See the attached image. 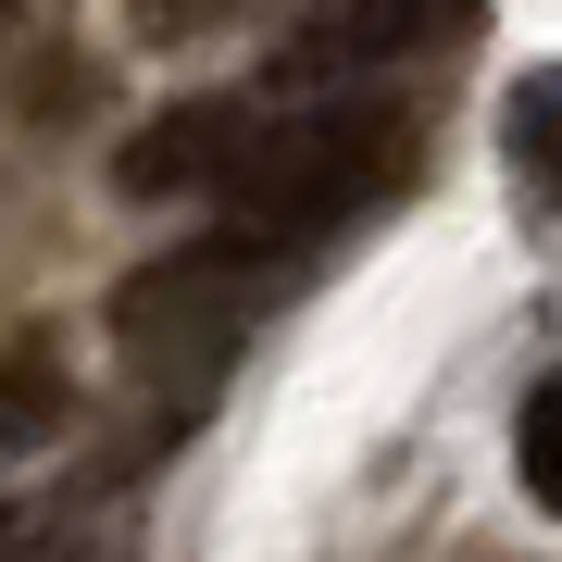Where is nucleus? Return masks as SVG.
<instances>
[{
  "instance_id": "obj_1",
  "label": "nucleus",
  "mask_w": 562,
  "mask_h": 562,
  "mask_svg": "<svg viewBox=\"0 0 562 562\" xmlns=\"http://www.w3.org/2000/svg\"><path fill=\"white\" fill-rule=\"evenodd\" d=\"M301 276H313V250L301 238H262V225H213V238L138 262V276L113 288L125 387H138L162 425H188L225 375H238V350L262 338V313H276Z\"/></svg>"
},
{
  "instance_id": "obj_2",
  "label": "nucleus",
  "mask_w": 562,
  "mask_h": 562,
  "mask_svg": "<svg viewBox=\"0 0 562 562\" xmlns=\"http://www.w3.org/2000/svg\"><path fill=\"white\" fill-rule=\"evenodd\" d=\"M413 176V113L401 101H313L250 125L238 176H225V225H262V238L325 250L338 225H362L387 188Z\"/></svg>"
},
{
  "instance_id": "obj_3",
  "label": "nucleus",
  "mask_w": 562,
  "mask_h": 562,
  "mask_svg": "<svg viewBox=\"0 0 562 562\" xmlns=\"http://www.w3.org/2000/svg\"><path fill=\"white\" fill-rule=\"evenodd\" d=\"M475 25V0H301V38H288V76H375V63L450 50Z\"/></svg>"
},
{
  "instance_id": "obj_4",
  "label": "nucleus",
  "mask_w": 562,
  "mask_h": 562,
  "mask_svg": "<svg viewBox=\"0 0 562 562\" xmlns=\"http://www.w3.org/2000/svg\"><path fill=\"white\" fill-rule=\"evenodd\" d=\"M250 125H262L250 101H176L162 125H138V138L113 150V188H125V201H225Z\"/></svg>"
},
{
  "instance_id": "obj_5",
  "label": "nucleus",
  "mask_w": 562,
  "mask_h": 562,
  "mask_svg": "<svg viewBox=\"0 0 562 562\" xmlns=\"http://www.w3.org/2000/svg\"><path fill=\"white\" fill-rule=\"evenodd\" d=\"M0 562H125V501L88 475L0 501Z\"/></svg>"
},
{
  "instance_id": "obj_6",
  "label": "nucleus",
  "mask_w": 562,
  "mask_h": 562,
  "mask_svg": "<svg viewBox=\"0 0 562 562\" xmlns=\"http://www.w3.org/2000/svg\"><path fill=\"white\" fill-rule=\"evenodd\" d=\"M501 125H513V162H525V188L562 213V63H538V76L501 101Z\"/></svg>"
},
{
  "instance_id": "obj_7",
  "label": "nucleus",
  "mask_w": 562,
  "mask_h": 562,
  "mask_svg": "<svg viewBox=\"0 0 562 562\" xmlns=\"http://www.w3.org/2000/svg\"><path fill=\"white\" fill-rule=\"evenodd\" d=\"M513 475H525L538 513H562V375L525 387V413H513Z\"/></svg>"
},
{
  "instance_id": "obj_8",
  "label": "nucleus",
  "mask_w": 562,
  "mask_h": 562,
  "mask_svg": "<svg viewBox=\"0 0 562 562\" xmlns=\"http://www.w3.org/2000/svg\"><path fill=\"white\" fill-rule=\"evenodd\" d=\"M63 413V375H50V350H25L13 375H0V438H25V425H50Z\"/></svg>"
},
{
  "instance_id": "obj_9",
  "label": "nucleus",
  "mask_w": 562,
  "mask_h": 562,
  "mask_svg": "<svg viewBox=\"0 0 562 562\" xmlns=\"http://www.w3.org/2000/svg\"><path fill=\"white\" fill-rule=\"evenodd\" d=\"M138 13L162 25V38H201V25H225V13H238V0H138Z\"/></svg>"
}]
</instances>
